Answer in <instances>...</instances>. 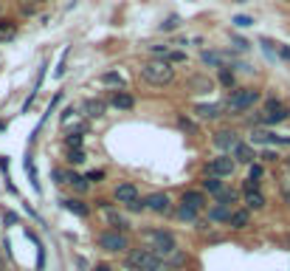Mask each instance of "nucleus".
<instances>
[{
  "label": "nucleus",
  "instance_id": "nucleus-1",
  "mask_svg": "<svg viewBox=\"0 0 290 271\" xmlns=\"http://www.w3.org/2000/svg\"><path fill=\"white\" fill-rule=\"evenodd\" d=\"M141 79L147 82V85L163 88V85H169L172 79H175V68H172L169 62H161V59H149V62L141 68Z\"/></svg>",
  "mask_w": 290,
  "mask_h": 271
},
{
  "label": "nucleus",
  "instance_id": "nucleus-2",
  "mask_svg": "<svg viewBox=\"0 0 290 271\" xmlns=\"http://www.w3.org/2000/svg\"><path fill=\"white\" fill-rule=\"evenodd\" d=\"M144 240H147L149 251L152 254H158L163 260V257H169L172 251L177 249V240L172 232H163V229H152V232H144Z\"/></svg>",
  "mask_w": 290,
  "mask_h": 271
},
{
  "label": "nucleus",
  "instance_id": "nucleus-3",
  "mask_svg": "<svg viewBox=\"0 0 290 271\" xmlns=\"http://www.w3.org/2000/svg\"><path fill=\"white\" fill-rule=\"evenodd\" d=\"M259 102V91H251V88H242V91H234L231 96L226 99V105H223V110H228L231 116H242L245 110H251V107Z\"/></svg>",
  "mask_w": 290,
  "mask_h": 271
},
{
  "label": "nucleus",
  "instance_id": "nucleus-4",
  "mask_svg": "<svg viewBox=\"0 0 290 271\" xmlns=\"http://www.w3.org/2000/svg\"><path fill=\"white\" fill-rule=\"evenodd\" d=\"M99 249L110 251V254H124L130 249V237L124 232H116V229H105L99 235Z\"/></svg>",
  "mask_w": 290,
  "mask_h": 271
},
{
  "label": "nucleus",
  "instance_id": "nucleus-5",
  "mask_svg": "<svg viewBox=\"0 0 290 271\" xmlns=\"http://www.w3.org/2000/svg\"><path fill=\"white\" fill-rule=\"evenodd\" d=\"M287 116H290V107L284 105L282 99L268 96V99H265V107H262L259 121H262V124H279V121H284Z\"/></svg>",
  "mask_w": 290,
  "mask_h": 271
},
{
  "label": "nucleus",
  "instance_id": "nucleus-6",
  "mask_svg": "<svg viewBox=\"0 0 290 271\" xmlns=\"http://www.w3.org/2000/svg\"><path fill=\"white\" fill-rule=\"evenodd\" d=\"M124 263H127V268H133V271H152L158 263H161V257L152 254L149 249H133L127 257H124Z\"/></svg>",
  "mask_w": 290,
  "mask_h": 271
},
{
  "label": "nucleus",
  "instance_id": "nucleus-7",
  "mask_svg": "<svg viewBox=\"0 0 290 271\" xmlns=\"http://www.w3.org/2000/svg\"><path fill=\"white\" fill-rule=\"evenodd\" d=\"M242 200H245V209H248V212L265 209L268 198H265V192L259 189V181H251V178H245V184H242Z\"/></svg>",
  "mask_w": 290,
  "mask_h": 271
},
{
  "label": "nucleus",
  "instance_id": "nucleus-8",
  "mask_svg": "<svg viewBox=\"0 0 290 271\" xmlns=\"http://www.w3.org/2000/svg\"><path fill=\"white\" fill-rule=\"evenodd\" d=\"M234 167H237L234 164V158L220 153L217 158H212V161L206 164V178H228V175L234 172Z\"/></svg>",
  "mask_w": 290,
  "mask_h": 271
},
{
  "label": "nucleus",
  "instance_id": "nucleus-9",
  "mask_svg": "<svg viewBox=\"0 0 290 271\" xmlns=\"http://www.w3.org/2000/svg\"><path fill=\"white\" fill-rule=\"evenodd\" d=\"M99 209H102V215H105V221L110 223V226H113L116 232H124V235H127L130 221H127V218H124V215H119V212H116L113 207H110V204H107V200H99Z\"/></svg>",
  "mask_w": 290,
  "mask_h": 271
},
{
  "label": "nucleus",
  "instance_id": "nucleus-10",
  "mask_svg": "<svg viewBox=\"0 0 290 271\" xmlns=\"http://www.w3.org/2000/svg\"><path fill=\"white\" fill-rule=\"evenodd\" d=\"M113 198L119 200L121 207H130V204H135V200H141V195H138V186H135V184L124 181V184H119L113 189Z\"/></svg>",
  "mask_w": 290,
  "mask_h": 271
},
{
  "label": "nucleus",
  "instance_id": "nucleus-11",
  "mask_svg": "<svg viewBox=\"0 0 290 271\" xmlns=\"http://www.w3.org/2000/svg\"><path fill=\"white\" fill-rule=\"evenodd\" d=\"M180 207H186V209L200 215L206 209V192L203 189H186V192L180 195Z\"/></svg>",
  "mask_w": 290,
  "mask_h": 271
},
{
  "label": "nucleus",
  "instance_id": "nucleus-12",
  "mask_svg": "<svg viewBox=\"0 0 290 271\" xmlns=\"http://www.w3.org/2000/svg\"><path fill=\"white\" fill-rule=\"evenodd\" d=\"M149 54H152V59H161V62H183L186 59L183 51H175L169 45H149Z\"/></svg>",
  "mask_w": 290,
  "mask_h": 271
},
{
  "label": "nucleus",
  "instance_id": "nucleus-13",
  "mask_svg": "<svg viewBox=\"0 0 290 271\" xmlns=\"http://www.w3.org/2000/svg\"><path fill=\"white\" fill-rule=\"evenodd\" d=\"M237 144H240V136L234 133V130H217V133H214V147H217L220 153L234 150Z\"/></svg>",
  "mask_w": 290,
  "mask_h": 271
},
{
  "label": "nucleus",
  "instance_id": "nucleus-14",
  "mask_svg": "<svg viewBox=\"0 0 290 271\" xmlns=\"http://www.w3.org/2000/svg\"><path fill=\"white\" fill-rule=\"evenodd\" d=\"M144 209H149V212H169V195L166 192H152L149 198H144Z\"/></svg>",
  "mask_w": 290,
  "mask_h": 271
},
{
  "label": "nucleus",
  "instance_id": "nucleus-15",
  "mask_svg": "<svg viewBox=\"0 0 290 271\" xmlns=\"http://www.w3.org/2000/svg\"><path fill=\"white\" fill-rule=\"evenodd\" d=\"M85 133H87V124H79L76 130L65 136V150H85Z\"/></svg>",
  "mask_w": 290,
  "mask_h": 271
},
{
  "label": "nucleus",
  "instance_id": "nucleus-16",
  "mask_svg": "<svg viewBox=\"0 0 290 271\" xmlns=\"http://www.w3.org/2000/svg\"><path fill=\"white\" fill-rule=\"evenodd\" d=\"M79 110H82V116L99 119V116L107 113V102H102V99H85L82 105H79Z\"/></svg>",
  "mask_w": 290,
  "mask_h": 271
},
{
  "label": "nucleus",
  "instance_id": "nucleus-17",
  "mask_svg": "<svg viewBox=\"0 0 290 271\" xmlns=\"http://www.w3.org/2000/svg\"><path fill=\"white\" fill-rule=\"evenodd\" d=\"M59 204H62V209L73 212L76 218H87V215H90V207H87L85 200H79V198H62Z\"/></svg>",
  "mask_w": 290,
  "mask_h": 271
},
{
  "label": "nucleus",
  "instance_id": "nucleus-18",
  "mask_svg": "<svg viewBox=\"0 0 290 271\" xmlns=\"http://www.w3.org/2000/svg\"><path fill=\"white\" fill-rule=\"evenodd\" d=\"M110 105H113L116 110H130V107L135 105V99L130 96V93H124V91H116L113 96H110Z\"/></svg>",
  "mask_w": 290,
  "mask_h": 271
},
{
  "label": "nucleus",
  "instance_id": "nucleus-19",
  "mask_svg": "<svg viewBox=\"0 0 290 271\" xmlns=\"http://www.w3.org/2000/svg\"><path fill=\"white\" fill-rule=\"evenodd\" d=\"M195 116L198 119H217V116H223V105H195Z\"/></svg>",
  "mask_w": 290,
  "mask_h": 271
},
{
  "label": "nucleus",
  "instance_id": "nucleus-20",
  "mask_svg": "<svg viewBox=\"0 0 290 271\" xmlns=\"http://www.w3.org/2000/svg\"><path fill=\"white\" fill-rule=\"evenodd\" d=\"M234 158H237V161H240V164H254V150H251V144H237V147H234Z\"/></svg>",
  "mask_w": 290,
  "mask_h": 271
},
{
  "label": "nucleus",
  "instance_id": "nucleus-21",
  "mask_svg": "<svg viewBox=\"0 0 290 271\" xmlns=\"http://www.w3.org/2000/svg\"><path fill=\"white\" fill-rule=\"evenodd\" d=\"M228 218H231V209L223 207V204H214V207L209 209V221L212 223H226Z\"/></svg>",
  "mask_w": 290,
  "mask_h": 271
},
{
  "label": "nucleus",
  "instance_id": "nucleus-22",
  "mask_svg": "<svg viewBox=\"0 0 290 271\" xmlns=\"http://www.w3.org/2000/svg\"><path fill=\"white\" fill-rule=\"evenodd\" d=\"M228 223H231V229H245L248 223H251V212H248V209H237V212H231Z\"/></svg>",
  "mask_w": 290,
  "mask_h": 271
},
{
  "label": "nucleus",
  "instance_id": "nucleus-23",
  "mask_svg": "<svg viewBox=\"0 0 290 271\" xmlns=\"http://www.w3.org/2000/svg\"><path fill=\"white\" fill-rule=\"evenodd\" d=\"M15 37H17V23L0 17V43H9V40H15Z\"/></svg>",
  "mask_w": 290,
  "mask_h": 271
},
{
  "label": "nucleus",
  "instance_id": "nucleus-24",
  "mask_svg": "<svg viewBox=\"0 0 290 271\" xmlns=\"http://www.w3.org/2000/svg\"><path fill=\"white\" fill-rule=\"evenodd\" d=\"M65 184H71L73 189H76V192L82 195V192H87L90 181H87V178H82V175H73V172H68V181H65Z\"/></svg>",
  "mask_w": 290,
  "mask_h": 271
},
{
  "label": "nucleus",
  "instance_id": "nucleus-25",
  "mask_svg": "<svg viewBox=\"0 0 290 271\" xmlns=\"http://www.w3.org/2000/svg\"><path fill=\"white\" fill-rule=\"evenodd\" d=\"M189 88H191V91H198V93H209V91H212V82L200 74V77H191L189 79Z\"/></svg>",
  "mask_w": 290,
  "mask_h": 271
},
{
  "label": "nucleus",
  "instance_id": "nucleus-26",
  "mask_svg": "<svg viewBox=\"0 0 290 271\" xmlns=\"http://www.w3.org/2000/svg\"><path fill=\"white\" fill-rule=\"evenodd\" d=\"M226 189V184H223V178H206L203 181V192H212L214 198H217L220 192Z\"/></svg>",
  "mask_w": 290,
  "mask_h": 271
},
{
  "label": "nucleus",
  "instance_id": "nucleus-27",
  "mask_svg": "<svg viewBox=\"0 0 290 271\" xmlns=\"http://www.w3.org/2000/svg\"><path fill=\"white\" fill-rule=\"evenodd\" d=\"M175 218L177 221H186V223H198V212H191V209L180 207V204H177V209H175Z\"/></svg>",
  "mask_w": 290,
  "mask_h": 271
},
{
  "label": "nucleus",
  "instance_id": "nucleus-28",
  "mask_svg": "<svg viewBox=\"0 0 290 271\" xmlns=\"http://www.w3.org/2000/svg\"><path fill=\"white\" fill-rule=\"evenodd\" d=\"M237 198H240V192H237V189H228V186H226V189H223V192L217 195V204H223V207H228V204H234V200H237Z\"/></svg>",
  "mask_w": 290,
  "mask_h": 271
},
{
  "label": "nucleus",
  "instance_id": "nucleus-29",
  "mask_svg": "<svg viewBox=\"0 0 290 271\" xmlns=\"http://www.w3.org/2000/svg\"><path fill=\"white\" fill-rule=\"evenodd\" d=\"M85 158H87V153L85 150H68V164H85Z\"/></svg>",
  "mask_w": 290,
  "mask_h": 271
},
{
  "label": "nucleus",
  "instance_id": "nucleus-30",
  "mask_svg": "<svg viewBox=\"0 0 290 271\" xmlns=\"http://www.w3.org/2000/svg\"><path fill=\"white\" fill-rule=\"evenodd\" d=\"M166 260H169V265H172V268H180V265L186 263V254H183V251H177V249H175L169 257H166Z\"/></svg>",
  "mask_w": 290,
  "mask_h": 271
},
{
  "label": "nucleus",
  "instance_id": "nucleus-31",
  "mask_svg": "<svg viewBox=\"0 0 290 271\" xmlns=\"http://www.w3.org/2000/svg\"><path fill=\"white\" fill-rule=\"evenodd\" d=\"M251 142H254V144H268L270 133H268V130H254V133H251Z\"/></svg>",
  "mask_w": 290,
  "mask_h": 271
},
{
  "label": "nucleus",
  "instance_id": "nucleus-32",
  "mask_svg": "<svg viewBox=\"0 0 290 271\" xmlns=\"http://www.w3.org/2000/svg\"><path fill=\"white\" fill-rule=\"evenodd\" d=\"M26 172H29V178H31V184H34V189H40V181H37V172H34L31 158H26Z\"/></svg>",
  "mask_w": 290,
  "mask_h": 271
},
{
  "label": "nucleus",
  "instance_id": "nucleus-33",
  "mask_svg": "<svg viewBox=\"0 0 290 271\" xmlns=\"http://www.w3.org/2000/svg\"><path fill=\"white\" fill-rule=\"evenodd\" d=\"M177 26H180V17H166V23H163L161 29L163 31H172V29H177Z\"/></svg>",
  "mask_w": 290,
  "mask_h": 271
},
{
  "label": "nucleus",
  "instance_id": "nucleus-34",
  "mask_svg": "<svg viewBox=\"0 0 290 271\" xmlns=\"http://www.w3.org/2000/svg\"><path fill=\"white\" fill-rule=\"evenodd\" d=\"M220 82L231 88V85H234V77H231V71H226V68H220Z\"/></svg>",
  "mask_w": 290,
  "mask_h": 271
},
{
  "label": "nucleus",
  "instance_id": "nucleus-35",
  "mask_svg": "<svg viewBox=\"0 0 290 271\" xmlns=\"http://www.w3.org/2000/svg\"><path fill=\"white\" fill-rule=\"evenodd\" d=\"M177 124H180L183 130H189V133H195V130H198V124H195V121H189L186 116H180V119H177Z\"/></svg>",
  "mask_w": 290,
  "mask_h": 271
},
{
  "label": "nucleus",
  "instance_id": "nucleus-36",
  "mask_svg": "<svg viewBox=\"0 0 290 271\" xmlns=\"http://www.w3.org/2000/svg\"><path fill=\"white\" fill-rule=\"evenodd\" d=\"M262 172H265V170H262L259 164H254V167H251V175H248V178H251V181H259V178H262Z\"/></svg>",
  "mask_w": 290,
  "mask_h": 271
},
{
  "label": "nucleus",
  "instance_id": "nucleus-37",
  "mask_svg": "<svg viewBox=\"0 0 290 271\" xmlns=\"http://www.w3.org/2000/svg\"><path fill=\"white\" fill-rule=\"evenodd\" d=\"M234 23H237V26H242V29H245V26H251V17H245V15H240V17H234Z\"/></svg>",
  "mask_w": 290,
  "mask_h": 271
},
{
  "label": "nucleus",
  "instance_id": "nucleus-38",
  "mask_svg": "<svg viewBox=\"0 0 290 271\" xmlns=\"http://www.w3.org/2000/svg\"><path fill=\"white\" fill-rule=\"evenodd\" d=\"M102 82H113V85H119L121 77H119V74H105V77H102Z\"/></svg>",
  "mask_w": 290,
  "mask_h": 271
},
{
  "label": "nucleus",
  "instance_id": "nucleus-39",
  "mask_svg": "<svg viewBox=\"0 0 290 271\" xmlns=\"http://www.w3.org/2000/svg\"><path fill=\"white\" fill-rule=\"evenodd\" d=\"M85 178H87V181H102V178H105V172H102V170H93V172H87Z\"/></svg>",
  "mask_w": 290,
  "mask_h": 271
},
{
  "label": "nucleus",
  "instance_id": "nucleus-40",
  "mask_svg": "<svg viewBox=\"0 0 290 271\" xmlns=\"http://www.w3.org/2000/svg\"><path fill=\"white\" fill-rule=\"evenodd\" d=\"M234 48H240V51H248V43H245V40H240V37H234Z\"/></svg>",
  "mask_w": 290,
  "mask_h": 271
},
{
  "label": "nucleus",
  "instance_id": "nucleus-41",
  "mask_svg": "<svg viewBox=\"0 0 290 271\" xmlns=\"http://www.w3.org/2000/svg\"><path fill=\"white\" fill-rule=\"evenodd\" d=\"M130 212H141V209H144V200H135V204H130Z\"/></svg>",
  "mask_w": 290,
  "mask_h": 271
},
{
  "label": "nucleus",
  "instance_id": "nucleus-42",
  "mask_svg": "<svg viewBox=\"0 0 290 271\" xmlns=\"http://www.w3.org/2000/svg\"><path fill=\"white\" fill-rule=\"evenodd\" d=\"M152 271H175V268H172L169 263H163V260H161V263H158V265H155V268H152Z\"/></svg>",
  "mask_w": 290,
  "mask_h": 271
},
{
  "label": "nucleus",
  "instance_id": "nucleus-43",
  "mask_svg": "<svg viewBox=\"0 0 290 271\" xmlns=\"http://www.w3.org/2000/svg\"><path fill=\"white\" fill-rule=\"evenodd\" d=\"M93 271H113V265H107V263H99Z\"/></svg>",
  "mask_w": 290,
  "mask_h": 271
},
{
  "label": "nucleus",
  "instance_id": "nucleus-44",
  "mask_svg": "<svg viewBox=\"0 0 290 271\" xmlns=\"http://www.w3.org/2000/svg\"><path fill=\"white\" fill-rule=\"evenodd\" d=\"M62 74H65V57H62V59H59V68H57V77H62Z\"/></svg>",
  "mask_w": 290,
  "mask_h": 271
},
{
  "label": "nucleus",
  "instance_id": "nucleus-45",
  "mask_svg": "<svg viewBox=\"0 0 290 271\" xmlns=\"http://www.w3.org/2000/svg\"><path fill=\"white\" fill-rule=\"evenodd\" d=\"M284 200L290 204V186H284Z\"/></svg>",
  "mask_w": 290,
  "mask_h": 271
},
{
  "label": "nucleus",
  "instance_id": "nucleus-46",
  "mask_svg": "<svg viewBox=\"0 0 290 271\" xmlns=\"http://www.w3.org/2000/svg\"><path fill=\"white\" fill-rule=\"evenodd\" d=\"M0 130H6V124H3V121H0Z\"/></svg>",
  "mask_w": 290,
  "mask_h": 271
},
{
  "label": "nucleus",
  "instance_id": "nucleus-47",
  "mask_svg": "<svg viewBox=\"0 0 290 271\" xmlns=\"http://www.w3.org/2000/svg\"><path fill=\"white\" fill-rule=\"evenodd\" d=\"M37 3H48V0H37Z\"/></svg>",
  "mask_w": 290,
  "mask_h": 271
},
{
  "label": "nucleus",
  "instance_id": "nucleus-48",
  "mask_svg": "<svg viewBox=\"0 0 290 271\" xmlns=\"http://www.w3.org/2000/svg\"><path fill=\"white\" fill-rule=\"evenodd\" d=\"M0 271H3V260H0Z\"/></svg>",
  "mask_w": 290,
  "mask_h": 271
}]
</instances>
